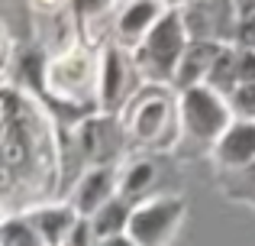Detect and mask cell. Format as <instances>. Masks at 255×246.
I'll list each match as a JSON object with an SVG mask.
<instances>
[{
	"instance_id": "d6986e66",
	"label": "cell",
	"mask_w": 255,
	"mask_h": 246,
	"mask_svg": "<svg viewBox=\"0 0 255 246\" xmlns=\"http://www.w3.org/2000/svg\"><path fill=\"white\" fill-rule=\"evenodd\" d=\"M113 0H75V16H100Z\"/></svg>"
},
{
	"instance_id": "7402d4cb",
	"label": "cell",
	"mask_w": 255,
	"mask_h": 246,
	"mask_svg": "<svg viewBox=\"0 0 255 246\" xmlns=\"http://www.w3.org/2000/svg\"><path fill=\"white\" fill-rule=\"evenodd\" d=\"M165 3H171V10H178V6H191V3H197V0H165Z\"/></svg>"
},
{
	"instance_id": "52a82bcc",
	"label": "cell",
	"mask_w": 255,
	"mask_h": 246,
	"mask_svg": "<svg viewBox=\"0 0 255 246\" xmlns=\"http://www.w3.org/2000/svg\"><path fill=\"white\" fill-rule=\"evenodd\" d=\"M217 162L236 172L255 165V120H233V126L217 143Z\"/></svg>"
},
{
	"instance_id": "4fadbf2b",
	"label": "cell",
	"mask_w": 255,
	"mask_h": 246,
	"mask_svg": "<svg viewBox=\"0 0 255 246\" xmlns=\"http://www.w3.org/2000/svg\"><path fill=\"white\" fill-rule=\"evenodd\" d=\"M129 214H132L129 201H123V198H113L107 208H100L97 214L91 217V227H94V234H97L100 240H110V237L126 234V227H129Z\"/></svg>"
},
{
	"instance_id": "30bf717a",
	"label": "cell",
	"mask_w": 255,
	"mask_h": 246,
	"mask_svg": "<svg viewBox=\"0 0 255 246\" xmlns=\"http://www.w3.org/2000/svg\"><path fill=\"white\" fill-rule=\"evenodd\" d=\"M162 0H129L123 13L117 19V36L123 45H142V39L152 32V26L162 19Z\"/></svg>"
},
{
	"instance_id": "9a60e30c",
	"label": "cell",
	"mask_w": 255,
	"mask_h": 246,
	"mask_svg": "<svg viewBox=\"0 0 255 246\" xmlns=\"http://www.w3.org/2000/svg\"><path fill=\"white\" fill-rule=\"evenodd\" d=\"M152 185H155V162L136 159V162H129V169H126V178L120 182V191L132 201V198H142Z\"/></svg>"
},
{
	"instance_id": "44dd1931",
	"label": "cell",
	"mask_w": 255,
	"mask_h": 246,
	"mask_svg": "<svg viewBox=\"0 0 255 246\" xmlns=\"http://www.w3.org/2000/svg\"><path fill=\"white\" fill-rule=\"evenodd\" d=\"M243 178H246V185H249V191H255V165H249V169L243 172Z\"/></svg>"
},
{
	"instance_id": "9c48e42d",
	"label": "cell",
	"mask_w": 255,
	"mask_h": 246,
	"mask_svg": "<svg viewBox=\"0 0 255 246\" xmlns=\"http://www.w3.org/2000/svg\"><path fill=\"white\" fill-rule=\"evenodd\" d=\"M223 49L226 45H220V42H191L187 52H184V58H181V65H178L174 88L191 91V88L207 84V78H210V71H213V65H217V58H220Z\"/></svg>"
},
{
	"instance_id": "7a4b0ae2",
	"label": "cell",
	"mask_w": 255,
	"mask_h": 246,
	"mask_svg": "<svg viewBox=\"0 0 255 246\" xmlns=\"http://www.w3.org/2000/svg\"><path fill=\"white\" fill-rule=\"evenodd\" d=\"M230 101L220 97L217 91H210L207 84L191 91H181V126L187 136H194L197 143H213L223 139V133L230 130Z\"/></svg>"
},
{
	"instance_id": "e0dca14e",
	"label": "cell",
	"mask_w": 255,
	"mask_h": 246,
	"mask_svg": "<svg viewBox=\"0 0 255 246\" xmlns=\"http://www.w3.org/2000/svg\"><path fill=\"white\" fill-rule=\"evenodd\" d=\"M3 246H42V237L36 234L29 221H6L3 224Z\"/></svg>"
},
{
	"instance_id": "6da1fadb",
	"label": "cell",
	"mask_w": 255,
	"mask_h": 246,
	"mask_svg": "<svg viewBox=\"0 0 255 246\" xmlns=\"http://www.w3.org/2000/svg\"><path fill=\"white\" fill-rule=\"evenodd\" d=\"M187 45H191V36L184 29V19H181V10H165V16L152 26V32L142 39V45L136 49L132 62H136L139 75L149 84H174V75H178V65L184 58Z\"/></svg>"
},
{
	"instance_id": "5bb4252c",
	"label": "cell",
	"mask_w": 255,
	"mask_h": 246,
	"mask_svg": "<svg viewBox=\"0 0 255 246\" xmlns=\"http://www.w3.org/2000/svg\"><path fill=\"white\" fill-rule=\"evenodd\" d=\"M32 227H36V234L42 237V243L49 246H58L62 243V237L71 230V224H75V211H39V214H32Z\"/></svg>"
},
{
	"instance_id": "2e32d148",
	"label": "cell",
	"mask_w": 255,
	"mask_h": 246,
	"mask_svg": "<svg viewBox=\"0 0 255 246\" xmlns=\"http://www.w3.org/2000/svg\"><path fill=\"white\" fill-rule=\"evenodd\" d=\"M236 3V45L255 49V0H233Z\"/></svg>"
},
{
	"instance_id": "8fae6325",
	"label": "cell",
	"mask_w": 255,
	"mask_h": 246,
	"mask_svg": "<svg viewBox=\"0 0 255 246\" xmlns=\"http://www.w3.org/2000/svg\"><path fill=\"white\" fill-rule=\"evenodd\" d=\"M81 149L91 156L94 169L110 165V159L120 149V130L113 123V117H97V120H87L81 126Z\"/></svg>"
},
{
	"instance_id": "7c38bea8",
	"label": "cell",
	"mask_w": 255,
	"mask_h": 246,
	"mask_svg": "<svg viewBox=\"0 0 255 246\" xmlns=\"http://www.w3.org/2000/svg\"><path fill=\"white\" fill-rule=\"evenodd\" d=\"M91 78V62H87L84 52H68L62 55L55 65H52V75H49V84L58 91V94H71L75 84H84Z\"/></svg>"
},
{
	"instance_id": "3957f363",
	"label": "cell",
	"mask_w": 255,
	"mask_h": 246,
	"mask_svg": "<svg viewBox=\"0 0 255 246\" xmlns=\"http://www.w3.org/2000/svg\"><path fill=\"white\" fill-rule=\"evenodd\" d=\"M184 217V198H158V201H142L129 214V237L136 246H165L171 240L178 221Z\"/></svg>"
},
{
	"instance_id": "ffe728a7",
	"label": "cell",
	"mask_w": 255,
	"mask_h": 246,
	"mask_svg": "<svg viewBox=\"0 0 255 246\" xmlns=\"http://www.w3.org/2000/svg\"><path fill=\"white\" fill-rule=\"evenodd\" d=\"M100 246H136V243H132L126 234H120V237H110V240H100Z\"/></svg>"
},
{
	"instance_id": "603a6c76",
	"label": "cell",
	"mask_w": 255,
	"mask_h": 246,
	"mask_svg": "<svg viewBox=\"0 0 255 246\" xmlns=\"http://www.w3.org/2000/svg\"><path fill=\"white\" fill-rule=\"evenodd\" d=\"M36 3H39V6H58L62 0H36Z\"/></svg>"
},
{
	"instance_id": "ac0fdd59",
	"label": "cell",
	"mask_w": 255,
	"mask_h": 246,
	"mask_svg": "<svg viewBox=\"0 0 255 246\" xmlns=\"http://www.w3.org/2000/svg\"><path fill=\"white\" fill-rule=\"evenodd\" d=\"M230 110L239 120H255V81L252 84H239L230 94Z\"/></svg>"
},
{
	"instance_id": "ba28073f",
	"label": "cell",
	"mask_w": 255,
	"mask_h": 246,
	"mask_svg": "<svg viewBox=\"0 0 255 246\" xmlns=\"http://www.w3.org/2000/svg\"><path fill=\"white\" fill-rule=\"evenodd\" d=\"M117 188H120V185L113 182V165L91 169L81 178L78 191H75V214H81V217L91 221L100 208H107V204L113 201V191H117Z\"/></svg>"
},
{
	"instance_id": "277c9868",
	"label": "cell",
	"mask_w": 255,
	"mask_h": 246,
	"mask_svg": "<svg viewBox=\"0 0 255 246\" xmlns=\"http://www.w3.org/2000/svg\"><path fill=\"white\" fill-rule=\"evenodd\" d=\"M191 42H236V3L233 0H197L181 10Z\"/></svg>"
},
{
	"instance_id": "5b68a950",
	"label": "cell",
	"mask_w": 255,
	"mask_h": 246,
	"mask_svg": "<svg viewBox=\"0 0 255 246\" xmlns=\"http://www.w3.org/2000/svg\"><path fill=\"white\" fill-rule=\"evenodd\" d=\"M171 126V101L162 88H145L136 91V97L126 107V133L139 139V143H155L162 146V130Z\"/></svg>"
},
{
	"instance_id": "8992f818",
	"label": "cell",
	"mask_w": 255,
	"mask_h": 246,
	"mask_svg": "<svg viewBox=\"0 0 255 246\" xmlns=\"http://www.w3.org/2000/svg\"><path fill=\"white\" fill-rule=\"evenodd\" d=\"M132 75H139L136 62L123 55L120 45H107L104 49V65H100V107L107 114H117L120 104L129 107L132 94Z\"/></svg>"
}]
</instances>
